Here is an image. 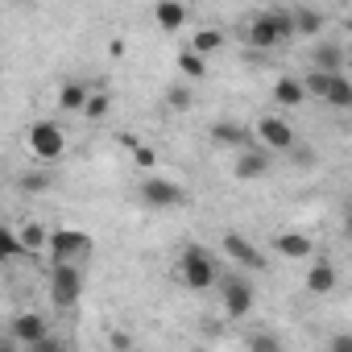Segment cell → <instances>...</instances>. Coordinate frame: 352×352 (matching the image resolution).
Returning a JSON list of instances; mask_svg holds the SVG:
<instances>
[{
	"mask_svg": "<svg viewBox=\"0 0 352 352\" xmlns=\"http://www.w3.org/2000/svg\"><path fill=\"white\" fill-rule=\"evenodd\" d=\"M270 170V153L265 149H245L241 157H236V179H261V174Z\"/></svg>",
	"mask_w": 352,
	"mask_h": 352,
	"instance_id": "7c38bea8",
	"label": "cell"
},
{
	"mask_svg": "<svg viewBox=\"0 0 352 352\" xmlns=\"http://www.w3.org/2000/svg\"><path fill=\"white\" fill-rule=\"evenodd\" d=\"M245 42H249L253 50H274V46H278V34H274V25H270V17H265V13L245 30Z\"/></svg>",
	"mask_w": 352,
	"mask_h": 352,
	"instance_id": "5bb4252c",
	"label": "cell"
},
{
	"mask_svg": "<svg viewBox=\"0 0 352 352\" xmlns=\"http://www.w3.org/2000/svg\"><path fill=\"white\" fill-rule=\"evenodd\" d=\"M46 249H50V261L54 265H75V261L91 257V236L87 232H75V228H54L46 236Z\"/></svg>",
	"mask_w": 352,
	"mask_h": 352,
	"instance_id": "6da1fadb",
	"label": "cell"
},
{
	"mask_svg": "<svg viewBox=\"0 0 352 352\" xmlns=\"http://www.w3.org/2000/svg\"><path fill=\"white\" fill-rule=\"evenodd\" d=\"M13 257H21V241H17L13 228L0 224V261H13Z\"/></svg>",
	"mask_w": 352,
	"mask_h": 352,
	"instance_id": "83f0119b",
	"label": "cell"
},
{
	"mask_svg": "<svg viewBox=\"0 0 352 352\" xmlns=\"http://www.w3.org/2000/svg\"><path fill=\"white\" fill-rule=\"evenodd\" d=\"M153 21H157L166 34L183 30V25H187V5H179V0H162V5L153 9Z\"/></svg>",
	"mask_w": 352,
	"mask_h": 352,
	"instance_id": "4fadbf2b",
	"label": "cell"
},
{
	"mask_svg": "<svg viewBox=\"0 0 352 352\" xmlns=\"http://www.w3.org/2000/svg\"><path fill=\"white\" fill-rule=\"evenodd\" d=\"M17 187H21V191H30V195H42V191H50V187H54V170H25L21 179H17Z\"/></svg>",
	"mask_w": 352,
	"mask_h": 352,
	"instance_id": "d6986e66",
	"label": "cell"
},
{
	"mask_svg": "<svg viewBox=\"0 0 352 352\" xmlns=\"http://www.w3.org/2000/svg\"><path fill=\"white\" fill-rule=\"evenodd\" d=\"M307 290H311V294H327V290H336V265H331V261L311 265V270H307Z\"/></svg>",
	"mask_w": 352,
	"mask_h": 352,
	"instance_id": "9a60e30c",
	"label": "cell"
},
{
	"mask_svg": "<svg viewBox=\"0 0 352 352\" xmlns=\"http://www.w3.org/2000/svg\"><path fill=\"white\" fill-rule=\"evenodd\" d=\"M108 344H112V352H133V336L129 331H112Z\"/></svg>",
	"mask_w": 352,
	"mask_h": 352,
	"instance_id": "1f68e13d",
	"label": "cell"
},
{
	"mask_svg": "<svg viewBox=\"0 0 352 352\" xmlns=\"http://www.w3.org/2000/svg\"><path fill=\"white\" fill-rule=\"evenodd\" d=\"M179 71H183L187 79H204V75H208V63H204L195 50H183V54H179Z\"/></svg>",
	"mask_w": 352,
	"mask_h": 352,
	"instance_id": "d4e9b609",
	"label": "cell"
},
{
	"mask_svg": "<svg viewBox=\"0 0 352 352\" xmlns=\"http://www.w3.org/2000/svg\"><path fill=\"white\" fill-rule=\"evenodd\" d=\"M179 274H183V286H187V290H208V286H216V278H220L216 257H212L208 249H199V245H191V249L183 253Z\"/></svg>",
	"mask_w": 352,
	"mask_h": 352,
	"instance_id": "7a4b0ae2",
	"label": "cell"
},
{
	"mask_svg": "<svg viewBox=\"0 0 352 352\" xmlns=\"http://www.w3.org/2000/svg\"><path fill=\"white\" fill-rule=\"evenodd\" d=\"M46 228L42 224H25L21 232H17V241H21V253H34V249H46Z\"/></svg>",
	"mask_w": 352,
	"mask_h": 352,
	"instance_id": "7402d4cb",
	"label": "cell"
},
{
	"mask_svg": "<svg viewBox=\"0 0 352 352\" xmlns=\"http://www.w3.org/2000/svg\"><path fill=\"white\" fill-rule=\"evenodd\" d=\"M290 21H294V34H319L323 30V13H315V9H290Z\"/></svg>",
	"mask_w": 352,
	"mask_h": 352,
	"instance_id": "44dd1931",
	"label": "cell"
},
{
	"mask_svg": "<svg viewBox=\"0 0 352 352\" xmlns=\"http://www.w3.org/2000/svg\"><path fill=\"white\" fill-rule=\"evenodd\" d=\"M0 352H13V340H5V344H0Z\"/></svg>",
	"mask_w": 352,
	"mask_h": 352,
	"instance_id": "e575fe53",
	"label": "cell"
},
{
	"mask_svg": "<svg viewBox=\"0 0 352 352\" xmlns=\"http://www.w3.org/2000/svg\"><path fill=\"white\" fill-rule=\"evenodd\" d=\"M108 108H112V100H108V91H87V104H83V112H87V120H100V116H108Z\"/></svg>",
	"mask_w": 352,
	"mask_h": 352,
	"instance_id": "4316f807",
	"label": "cell"
},
{
	"mask_svg": "<svg viewBox=\"0 0 352 352\" xmlns=\"http://www.w3.org/2000/svg\"><path fill=\"white\" fill-rule=\"evenodd\" d=\"M108 54H112V58H120V54H124V42H120V38H112V42H108Z\"/></svg>",
	"mask_w": 352,
	"mask_h": 352,
	"instance_id": "836d02e7",
	"label": "cell"
},
{
	"mask_svg": "<svg viewBox=\"0 0 352 352\" xmlns=\"http://www.w3.org/2000/svg\"><path fill=\"white\" fill-rule=\"evenodd\" d=\"M79 294H83V274H79V265H50V298H54V307H75L79 302Z\"/></svg>",
	"mask_w": 352,
	"mask_h": 352,
	"instance_id": "277c9868",
	"label": "cell"
},
{
	"mask_svg": "<svg viewBox=\"0 0 352 352\" xmlns=\"http://www.w3.org/2000/svg\"><path fill=\"white\" fill-rule=\"evenodd\" d=\"M133 157H137V166H145V170H153V166H157V153H153L149 145H137V149H133Z\"/></svg>",
	"mask_w": 352,
	"mask_h": 352,
	"instance_id": "4dcf8cb0",
	"label": "cell"
},
{
	"mask_svg": "<svg viewBox=\"0 0 352 352\" xmlns=\"http://www.w3.org/2000/svg\"><path fill=\"white\" fill-rule=\"evenodd\" d=\"M344 46H336V42H319L315 46V71L319 75H340L344 71Z\"/></svg>",
	"mask_w": 352,
	"mask_h": 352,
	"instance_id": "8fae6325",
	"label": "cell"
},
{
	"mask_svg": "<svg viewBox=\"0 0 352 352\" xmlns=\"http://www.w3.org/2000/svg\"><path fill=\"white\" fill-rule=\"evenodd\" d=\"M274 245H278V253H282V257H294V261H298V257H311V253H315V245H311V241H307L302 232H282V236H278Z\"/></svg>",
	"mask_w": 352,
	"mask_h": 352,
	"instance_id": "e0dca14e",
	"label": "cell"
},
{
	"mask_svg": "<svg viewBox=\"0 0 352 352\" xmlns=\"http://www.w3.org/2000/svg\"><path fill=\"white\" fill-rule=\"evenodd\" d=\"M166 104H170L174 112H187V108H191V91H187L183 83H174V87L166 91Z\"/></svg>",
	"mask_w": 352,
	"mask_h": 352,
	"instance_id": "f1b7e54d",
	"label": "cell"
},
{
	"mask_svg": "<svg viewBox=\"0 0 352 352\" xmlns=\"http://www.w3.org/2000/svg\"><path fill=\"white\" fill-rule=\"evenodd\" d=\"M257 137H261L270 149H286V153L294 149V129H290L282 116H265V120L257 124Z\"/></svg>",
	"mask_w": 352,
	"mask_h": 352,
	"instance_id": "ba28073f",
	"label": "cell"
},
{
	"mask_svg": "<svg viewBox=\"0 0 352 352\" xmlns=\"http://www.w3.org/2000/svg\"><path fill=\"white\" fill-rule=\"evenodd\" d=\"M141 199L149 208H183L187 204V191L179 183H170V179H145L141 183Z\"/></svg>",
	"mask_w": 352,
	"mask_h": 352,
	"instance_id": "8992f818",
	"label": "cell"
},
{
	"mask_svg": "<svg viewBox=\"0 0 352 352\" xmlns=\"http://www.w3.org/2000/svg\"><path fill=\"white\" fill-rule=\"evenodd\" d=\"M274 100H278L282 108H298V104L307 100L302 79H290V75H286V79H278V83H274Z\"/></svg>",
	"mask_w": 352,
	"mask_h": 352,
	"instance_id": "2e32d148",
	"label": "cell"
},
{
	"mask_svg": "<svg viewBox=\"0 0 352 352\" xmlns=\"http://www.w3.org/2000/svg\"><path fill=\"white\" fill-rule=\"evenodd\" d=\"M323 100H327L331 108H352V83H348L344 75H331L327 87H323Z\"/></svg>",
	"mask_w": 352,
	"mask_h": 352,
	"instance_id": "ac0fdd59",
	"label": "cell"
},
{
	"mask_svg": "<svg viewBox=\"0 0 352 352\" xmlns=\"http://www.w3.org/2000/svg\"><path fill=\"white\" fill-rule=\"evenodd\" d=\"M224 249H228V257H236V261H241V265H249V270H270L265 253H261L257 245H249L241 232H228V236H224Z\"/></svg>",
	"mask_w": 352,
	"mask_h": 352,
	"instance_id": "9c48e42d",
	"label": "cell"
},
{
	"mask_svg": "<svg viewBox=\"0 0 352 352\" xmlns=\"http://www.w3.org/2000/svg\"><path fill=\"white\" fill-rule=\"evenodd\" d=\"M220 298H224L228 319L253 315V302H257V294H253V286H249L245 278H224V282H220Z\"/></svg>",
	"mask_w": 352,
	"mask_h": 352,
	"instance_id": "5b68a950",
	"label": "cell"
},
{
	"mask_svg": "<svg viewBox=\"0 0 352 352\" xmlns=\"http://www.w3.org/2000/svg\"><path fill=\"white\" fill-rule=\"evenodd\" d=\"M133 352H141V348H133Z\"/></svg>",
	"mask_w": 352,
	"mask_h": 352,
	"instance_id": "d590c367",
	"label": "cell"
},
{
	"mask_svg": "<svg viewBox=\"0 0 352 352\" xmlns=\"http://www.w3.org/2000/svg\"><path fill=\"white\" fill-rule=\"evenodd\" d=\"M63 149H67V137H63V129H58L54 120H38V124L30 129V153H34L38 162H58Z\"/></svg>",
	"mask_w": 352,
	"mask_h": 352,
	"instance_id": "3957f363",
	"label": "cell"
},
{
	"mask_svg": "<svg viewBox=\"0 0 352 352\" xmlns=\"http://www.w3.org/2000/svg\"><path fill=\"white\" fill-rule=\"evenodd\" d=\"M265 17H270V25H274V34H278V42H286V38H294V21H290V9H270Z\"/></svg>",
	"mask_w": 352,
	"mask_h": 352,
	"instance_id": "cb8c5ba5",
	"label": "cell"
},
{
	"mask_svg": "<svg viewBox=\"0 0 352 352\" xmlns=\"http://www.w3.org/2000/svg\"><path fill=\"white\" fill-rule=\"evenodd\" d=\"M245 348H249V352H286V348H282V340H278L274 331H249Z\"/></svg>",
	"mask_w": 352,
	"mask_h": 352,
	"instance_id": "603a6c76",
	"label": "cell"
},
{
	"mask_svg": "<svg viewBox=\"0 0 352 352\" xmlns=\"http://www.w3.org/2000/svg\"><path fill=\"white\" fill-rule=\"evenodd\" d=\"M224 46V34L220 30H199L195 34V54L204 58V54H212V50H220Z\"/></svg>",
	"mask_w": 352,
	"mask_h": 352,
	"instance_id": "484cf974",
	"label": "cell"
},
{
	"mask_svg": "<svg viewBox=\"0 0 352 352\" xmlns=\"http://www.w3.org/2000/svg\"><path fill=\"white\" fill-rule=\"evenodd\" d=\"M50 336V323H46V315H38V311H21L17 319H13V340L17 344H38V340H46Z\"/></svg>",
	"mask_w": 352,
	"mask_h": 352,
	"instance_id": "52a82bcc",
	"label": "cell"
},
{
	"mask_svg": "<svg viewBox=\"0 0 352 352\" xmlns=\"http://www.w3.org/2000/svg\"><path fill=\"white\" fill-rule=\"evenodd\" d=\"M83 104H87V87L83 83H63V91H58V108L63 112H83Z\"/></svg>",
	"mask_w": 352,
	"mask_h": 352,
	"instance_id": "ffe728a7",
	"label": "cell"
},
{
	"mask_svg": "<svg viewBox=\"0 0 352 352\" xmlns=\"http://www.w3.org/2000/svg\"><path fill=\"white\" fill-rule=\"evenodd\" d=\"M25 352H67V348H63V340H58V336H54V331H50V336H46V340H38V344H30V348H25Z\"/></svg>",
	"mask_w": 352,
	"mask_h": 352,
	"instance_id": "f546056e",
	"label": "cell"
},
{
	"mask_svg": "<svg viewBox=\"0 0 352 352\" xmlns=\"http://www.w3.org/2000/svg\"><path fill=\"white\" fill-rule=\"evenodd\" d=\"M331 352H352V336H348V331H340V336L331 340Z\"/></svg>",
	"mask_w": 352,
	"mask_h": 352,
	"instance_id": "d6a6232c",
	"label": "cell"
},
{
	"mask_svg": "<svg viewBox=\"0 0 352 352\" xmlns=\"http://www.w3.org/2000/svg\"><path fill=\"white\" fill-rule=\"evenodd\" d=\"M212 141H216V145H232V149H241V153H245V149H253V141H257V137H253V129H245V124L220 120V124L212 129Z\"/></svg>",
	"mask_w": 352,
	"mask_h": 352,
	"instance_id": "30bf717a",
	"label": "cell"
}]
</instances>
